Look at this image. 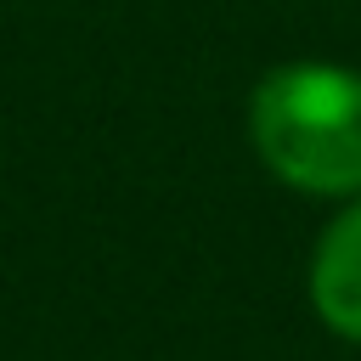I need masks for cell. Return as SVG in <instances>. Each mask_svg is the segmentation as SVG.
<instances>
[{"label":"cell","instance_id":"7a4b0ae2","mask_svg":"<svg viewBox=\"0 0 361 361\" xmlns=\"http://www.w3.org/2000/svg\"><path fill=\"white\" fill-rule=\"evenodd\" d=\"M305 293H310L316 322L333 338L361 344V197H344L338 214L322 226L310 248Z\"/></svg>","mask_w":361,"mask_h":361},{"label":"cell","instance_id":"6da1fadb","mask_svg":"<svg viewBox=\"0 0 361 361\" xmlns=\"http://www.w3.org/2000/svg\"><path fill=\"white\" fill-rule=\"evenodd\" d=\"M248 147L305 197H361V68L299 56L248 90Z\"/></svg>","mask_w":361,"mask_h":361}]
</instances>
